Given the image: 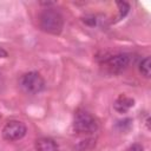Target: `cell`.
I'll return each instance as SVG.
<instances>
[{"mask_svg":"<svg viewBox=\"0 0 151 151\" xmlns=\"http://www.w3.org/2000/svg\"><path fill=\"white\" fill-rule=\"evenodd\" d=\"M35 150L37 151H58V144L52 138L42 137L35 140Z\"/></svg>","mask_w":151,"mask_h":151,"instance_id":"52a82bcc","label":"cell"},{"mask_svg":"<svg viewBox=\"0 0 151 151\" xmlns=\"http://www.w3.org/2000/svg\"><path fill=\"white\" fill-rule=\"evenodd\" d=\"M130 64V58L125 53H119L111 55L104 61V65L111 73H120L123 72Z\"/></svg>","mask_w":151,"mask_h":151,"instance_id":"5b68a950","label":"cell"},{"mask_svg":"<svg viewBox=\"0 0 151 151\" xmlns=\"http://www.w3.org/2000/svg\"><path fill=\"white\" fill-rule=\"evenodd\" d=\"M27 132L26 125L20 120H8L2 127V137L5 140L15 142L25 137Z\"/></svg>","mask_w":151,"mask_h":151,"instance_id":"277c9868","label":"cell"},{"mask_svg":"<svg viewBox=\"0 0 151 151\" xmlns=\"http://www.w3.org/2000/svg\"><path fill=\"white\" fill-rule=\"evenodd\" d=\"M83 21L88 26H96L97 25V18L94 15H86L83 18Z\"/></svg>","mask_w":151,"mask_h":151,"instance_id":"30bf717a","label":"cell"},{"mask_svg":"<svg viewBox=\"0 0 151 151\" xmlns=\"http://www.w3.org/2000/svg\"><path fill=\"white\" fill-rule=\"evenodd\" d=\"M38 24L41 31L50 34H60L64 27V18L63 15L54 8L47 7L38 17Z\"/></svg>","mask_w":151,"mask_h":151,"instance_id":"6da1fadb","label":"cell"},{"mask_svg":"<svg viewBox=\"0 0 151 151\" xmlns=\"http://www.w3.org/2000/svg\"><path fill=\"white\" fill-rule=\"evenodd\" d=\"M19 86L27 94H37L45 88V80L39 72L31 71L20 77Z\"/></svg>","mask_w":151,"mask_h":151,"instance_id":"7a4b0ae2","label":"cell"},{"mask_svg":"<svg viewBox=\"0 0 151 151\" xmlns=\"http://www.w3.org/2000/svg\"><path fill=\"white\" fill-rule=\"evenodd\" d=\"M72 125L73 130L78 133H93L98 129L97 119L91 113L84 110H79L76 112Z\"/></svg>","mask_w":151,"mask_h":151,"instance_id":"3957f363","label":"cell"},{"mask_svg":"<svg viewBox=\"0 0 151 151\" xmlns=\"http://www.w3.org/2000/svg\"><path fill=\"white\" fill-rule=\"evenodd\" d=\"M139 72L145 78H150V74H151V59H150V57H145L144 59H142V61L139 63Z\"/></svg>","mask_w":151,"mask_h":151,"instance_id":"ba28073f","label":"cell"},{"mask_svg":"<svg viewBox=\"0 0 151 151\" xmlns=\"http://www.w3.org/2000/svg\"><path fill=\"white\" fill-rule=\"evenodd\" d=\"M116 5L118 7V19L125 18L130 11V5L126 1H117Z\"/></svg>","mask_w":151,"mask_h":151,"instance_id":"9c48e42d","label":"cell"},{"mask_svg":"<svg viewBox=\"0 0 151 151\" xmlns=\"http://www.w3.org/2000/svg\"><path fill=\"white\" fill-rule=\"evenodd\" d=\"M134 105V100L125 94H120L113 103V107L117 112L119 113H125L127 112L131 107H133Z\"/></svg>","mask_w":151,"mask_h":151,"instance_id":"8992f818","label":"cell"},{"mask_svg":"<svg viewBox=\"0 0 151 151\" xmlns=\"http://www.w3.org/2000/svg\"><path fill=\"white\" fill-rule=\"evenodd\" d=\"M6 57H7V52L2 47H0V58H6Z\"/></svg>","mask_w":151,"mask_h":151,"instance_id":"7c38bea8","label":"cell"},{"mask_svg":"<svg viewBox=\"0 0 151 151\" xmlns=\"http://www.w3.org/2000/svg\"><path fill=\"white\" fill-rule=\"evenodd\" d=\"M143 150H144V149H143V146H142L140 144L134 143V144L130 145V146L127 147V150H126V151H143Z\"/></svg>","mask_w":151,"mask_h":151,"instance_id":"8fae6325","label":"cell"}]
</instances>
